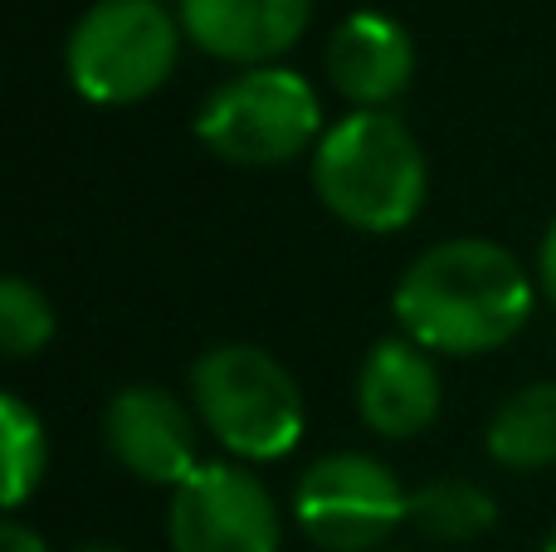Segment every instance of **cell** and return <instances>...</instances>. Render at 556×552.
Here are the masks:
<instances>
[{"label": "cell", "mask_w": 556, "mask_h": 552, "mask_svg": "<svg viewBox=\"0 0 556 552\" xmlns=\"http://www.w3.org/2000/svg\"><path fill=\"white\" fill-rule=\"evenodd\" d=\"M0 460H5V469H0V479H5V509H20L49 469L45 421L20 397H0Z\"/></svg>", "instance_id": "obj_14"}, {"label": "cell", "mask_w": 556, "mask_h": 552, "mask_svg": "<svg viewBox=\"0 0 556 552\" xmlns=\"http://www.w3.org/2000/svg\"><path fill=\"white\" fill-rule=\"evenodd\" d=\"M176 20L211 59L264 68L303 39L313 0H176Z\"/></svg>", "instance_id": "obj_10"}, {"label": "cell", "mask_w": 556, "mask_h": 552, "mask_svg": "<svg viewBox=\"0 0 556 552\" xmlns=\"http://www.w3.org/2000/svg\"><path fill=\"white\" fill-rule=\"evenodd\" d=\"M542 552H556V528L547 534V543H542Z\"/></svg>", "instance_id": "obj_19"}, {"label": "cell", "mask_w": 556, "mask_h": 552, "mask_svg": "<svg viewBox=\"0 0 556 552\" xmlns=\"http://www.w3.org/2000/svg\"><path fill=\"white\" fill-rule=\"evenodd\" d=\"M440 401L444 391L434 352H425L405 333L381 338L356 372V411L381 440H415L430 430L440 421Z\"/></svg>", "instance_id": "obj_11"}, {"label": "cell", "mask_w": 556, "mask_h": 552, "mask_svg": "<svg viewBox=\"0 0 556 552\" xmlns=\"http://www.w3.org/2000/svg\"><path fill=\"white\" fill-rule=\"evenodd\" d=\"M0 552H49V543H45V534H35V528L10 518V524L0 528Z\"/></svg>", "instance_id": "obj_16"}, {"label": "cell", "mask_w": 556, "mask_h": 552, "mask_svg": "<svg viewBox=\"0 0 556 552\" xmlns=\"http://www.w3.org/2000/svg\"><path fill=\"white\" fill-rule=\"evenodd\" d=\"M313 191L352 230L395 235L425 211L430 162L395 113H346L313 147Z\"/></svg>", "instance_id": "obj_2"}, {"label": "cell", "mask_w": 556, "mask_h": 552, "mask_svg": "<svg viewBox=\"0 0 556 552\" xmlns=\"http://www.w3.org/2000/svg\"><path fill=\"white\" fill-rule=\"evenodd\" d=\"M293 518L327 552H371L410 518V494L376 455L337 450L298 475Z\"/></svg>", "instance_id": "obj_6"}, {"label": "cell", "mask_w": 556, "mask_h": 552, "mask_svg": "<svg viewBox=\"0 0 556 552\" xmlns=\"http://www.w3.org/2000/svg\"><path fill=\"white\" fill-rule=\"evenodd\" d=\"M483 440L498 465L522 475L556 465V381H528L508 401H498Z\"/></svg>", "instance_id": "obj_12"}, {"label": "cell", "mask_w": 556, "mask_h": 552, "mask_svg": "<svg viewBox=\"0 0 556 552\" xmlns=\"http://www.w3.org/2000/svg\"><path fill=\"white\" fill-rule=\"evenodd\" d=\"M191 406L201 426L244 465L298 450L307 406L293 372L254 342H220L191 367Z\"/></svg>", "instance_id": "obj_3"}, {"label": "cell", "mask_w": 556, "mask_h": 552, "mask_svg": "<svg viewBox=\"0 0 556 552\" xmlns=\"http://www.w3.org/2000/svg\"><path fill=\"white\" fill-rule=\"evenodd\" d=\"M538 284H542V293H547V303L556 309V221L547 225V240H542V250H538Z\"/></svg>", "instance_id": "obj_17"}, {"label": "cell", "mask_w": 556, "mask_h": 552, "mask_svg": "<svg viewBox=\"0 0 556 552\" xmlns=\"http://www.w3.org/2000/svg\"><path fill=\"white\" fill-rule=\"evenodd\" d=\"M538 284L503 244L464 235L415 254L391 293L395 323L440 357H479L513 342L532 318Z\"/></svg>", "instance_id": "obj_1"}, {"label": "cell", "mask_w": 556, "mask_h": 552, "mask_svg": "<svg viewBox=\"0 0 556 552\" xmlns=\"http://www.w3.org/2000/svg\"><path fill=\"white\" fill-rule=\"evenodd\" d=\"M181 39V20L162 0H98L68 29V84L103 108L142 103L176 74Z\"/></svg>", "instance_id": "obj_4"}, {"label": "cell", "mask_w": 556, "mask_h": 552, "mask_svg": "<svg viewBox=\"0 0 556 552\" xmlns=\"http://www.w3.org/2000/svg\"><path fill=\"white\" fill-rule=\"evenodd\" d=\"M195 137L230 166H283L323 142V103L298 68H244L211 88Z\"/></svg>", "instance_id": "obj_5"}, {"label": "cell", "mask_w": 556, "mask_h": 552, "mask_svg": "<svg viewBox=\"0 0 556 552\" xmlns=\"http://www.w3.org/2000/svg\"><path fill=\"white\" fill-rule=\"evenodd\" d=\"M74 552H127V548H113V543H84V548H74Z\"/></svg>", "instance_id": "obj_18"}, {"label": "cell", "mask_w": 556, "mask_h": 552, "mask_svg": "<svg viewBox=\"0 0 556 552\" xmlns=\"http://www.w3.org/2000/svg\"><path fill=\"white\" fill-rule=\"evenodd\" d=\"M498 518V504L483 485L473 479H434V485L415 489L410 494V518L405 524L415 528L430 543H473L483 538Z\"/></svg>", "instance_id": "obj_13"}, {"label": "cell", "mask_w": 556, "mask_h": 552, "mask_svg": "<svg viewBox=\"0 0 556 552\" xmlns=\"http://www.w3.org/2000/svg\"><path fill=\"white\" fill-rule=\"evenodd\" d=\"M323 64L352 113H391L415 78V45L401 20L381 10H352L327 39Z\"/></svg>", "instance_id": "obj_9"}, {"label": "cell", "mask_w": 556, "mask_h": 552, "mask_svg": "<svg viewBox=\"0 0 556 552\" xmlns=\"http://www.w3.org/2000/svg\"><path fill=\"white\" fill-rule=\"evenodd\" d=\"M195 421L201 416L166 387H123L103 411V440L132 479L181 489L205 465Z\"/></svg>", "instance_id": "obj_8"}, {"label": "cell", "mask_w": 556, "mask_h": 552, "mask_svg": "<svg viewBox=\"0 0 556 552\" xmlns=\"http://www.w3.org/2000/svg\"><path fill=\"white\" fill-rule=\"evenodd\" d=\"M54 342V303L29 279L10 274L0 284V348L10 362H25Z\"/></svg>", "instance_id": "obj_15"}, {"label": "cell", "mask_w": 556, "mask_h": 552, "mask_svg": "<svg viewBox=\"0 0 556 552\" xmlns=\"http://www.w3.org/2000/svg\"><path fill=\"white\" fill-rule=\"evenodd\" d=\"M172 552H278L283 524L278 504L254 469L205 460L166 509Z\"/></svg>", "instance_id": "obj_7"}]
</instances>
